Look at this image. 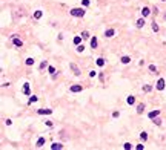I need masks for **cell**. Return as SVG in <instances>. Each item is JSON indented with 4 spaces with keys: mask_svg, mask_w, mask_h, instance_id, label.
<instances>
[{
    "mask_svg": "<svg viewBox=\"0 0 166 150\" xmlns=\"http://www.w3.org/2000/svg\"><path fill=\"white\" fill-rule=\"evenodd\" d=\"M71 15H74V17H83V15H85V9L74 8V9H71Z\"/></svg>",
    "mask_w": 166,
    "mask_h": 150,
    "instance_id": "cell-1",
    "label": "cell"
},
{
    "mask_svg": "<svg viewBox=\"0 0 166 150\" xmlns=\"http://www.w3.org/2000/svg\"><path fill=\"white\" fill-rule=\"evenodd\" d=\"M157 89H159V90L165 89V80H163V78H160V80L157 81Z\"/></svg>",
    "mask_w": 166,
    "mask_h": 150,
    "instance_id": "cell-2",
    "label": "cell"
},
{
    "mask_svg": "<svg viewBox=\"0 0 166 150\" xmlns=\"http://www.w3.org/2000/svg\"><path fill=\"white\" fill-rule=\"evenodd\" d=\"M52 110L51 109H39V115H51Z\"/></svg>",
    "mask_w": 166,
    "mask_h": 150,
    "instance_id": "cell-3",
    "label": "cell"
},
{
    "mask_svg": "<svg viewBox=\"0 0 166 150\" xmlns=\"http://www.w3.org/2000/svg\"><path fill=\"white\" fill-rule=\"evenodd\" d=\"M69 67L74 70V74H76V75H80V70H79V67H77V64H74V63H71L69 64Z\"/></svg>",
    "mask_w": 166,
    "mask_h": 150,
    "instance_id": "cell-4",
    "label": "cell"
},
{
    "mask_svg": "<svg viewBox=\"0 0 166 150\" xmlns=\"http://www.w3.org/2000/svg\"><path fill=\"white\" fill-rule=\"evenodd\" d=\"M135 25H137V28H143V26H145V17H142V19H138Z\"/></svg>",
    "mask_w": 166,
    "mask_h": 150,
    "instance_id": "cell-5",
    "label": "cell"
},
{
    "mask_svg": "<svg viewBox=\"0 0 166 150\" xmlns=\"http://www.w3.org/2000/svg\"><path fill=\"white\" fill-rule=\"evenodd\" d=\"M23 93H25V95H31V92H29V83H25V86H23Z\"/></svg>",
    "mask_w": 166,
    "mask_h": 150,
    "instance_id": "cell-6",
    "label": "cell"
},
{
    "mask_svg": "<svg viewBox=\"0 0 166 150\" xmlns=\"http://www.w3.org/2000/svg\"><path fill=\"white\" fill-rule=\"evenodd\" d=\"M71 92H82V86H79V84H74V86L71 87Z\"/></svg>",
    "mask_w": 166,
    "mask_h": 150,
    "instance_id": "cell-7",
    "label": "cell"
},
{
    "mask_svg": "<svg viewBox=\"0 0 166 150\" xmlns=\"http://www.w3.org/2000/svg\"><path fill=\"white\" fill-rule=\"evenodd\" d=\"M12 43H14V45L17 46V48H20V46H23V43H22V40H18V38H12Z\"/></svg>",
    "mask_w": 166,
    "mask_h": 150,
    "instance_id": "cell-8",
    "label": "cell"
},
{
    "mask_svg": "<svg viewBox=\"0 0 166 150\" xmlns=\"http://www.w3.org/2000/svg\"><path fill=\"white\" fill-rule=\"evenodd\" d=\"M159 110H152V112H149V118L151 120H154V118H157V117H159Z\"/></svg>",
    "mask_w": 166,
    "mask_h": 150,
    "instance_id": "cell-9",
    "label": "cell"
},
{
    "mask_svg": "<svg viewBox=\"0 0 166 150\" xmlns=\"http://www.w3.org/2000/svg\"><path fill=\"white\" fill-rule=\"evenodd\" d=\"M149 14H151V9H149V8H143V9H142V15H143V17H148Z\"/></svg>",
    "mask_w": 166,
    "mask_h": 150,
    "instance_id": "cell-10",
    "label": "cell"
},
{
    "mask_svg": "<svg viewBox=\"0 0 166 150\" xmlns=\"http://www.w3.org/2000/svg\"><path fill=\"white\" fill-rule=\"evenodd\" d=\"M91 48H92V49H95V48H97V38H95V37H92V38H91Z\"/></svg>",
    "mask_w": 166,
    "mask_h": 150,
    "instance_id": "cell-11",
    "label": "cell"
},
{
    "mask_svg": "<svg viewBox=\"0 0 166 150\" xmlns=\"http://www.w3.org/2000/svg\"><path fill=\"white\" fill-rule=\"evenodd\" d=\"M51 149H52V150H60V149H63V146H62V144H59V143H55V144H52V146H51Z\"/></svg>",
    "mask_w": 166,
    "mask_h": 150,
    "instance_id": "cell-12",
    "label": "cell"
},
{
    "mask_svg": "<svg viewBox=\"0 0 166 150\" xmlns=\"http://www.w3.org/2000/svg\"><path fill=\"white\" fill-rule=\"evenodd\" d=\"M129 61H131V57H128V55H125V57H122V63L123 64H128Z\"/></svg>",
    "mask_w": 166,
    "mask_h": 150,
    "instance_id": "cell-13",
    "label": "cell"
},
{
    "mask_svg": "<svg viewBox=\"0 0 166 150\" xmlns=\"http://www.w3.org/2000/svg\"><path fill=\"white\" fill-rule=\"evenodd\" d=\"M143 110H145V104H138L137 106V113H143Z\"/></svg>",
    "mask_w": 166,
    "mask_h": 150,
    "instance_id": "cell-14",
    "label": "cell"
},
{
    "mask_svg": "<svg viewBox=\"0 0 166 150\" xmlns=\"http://www.w3.org/2000/svg\"><path fill=\"white\" fill-rule=\"evenodd\" d=\"M115 32H114V29H108L106 32H105V37H112Z\"/></svg>",
    "mask_w": 166,
    "mask_h": 150,
    "instance_id": "cell-15",
    "label": "cell"
},
{
    "mask_svg": "<svg viewBox=\"0 0 166 150\" xmlns=\"http://www.w3.org/2000/svg\"><path fill=\"white\" fill-rule=\"evenodd\" d=\"M45 144V138H39V141H37V147H42Z\"/></svg>",
    "mask_w": 166,
    "mask_h": 150,
    "instance_id": "cell-16",
    "label": "cell"
},
{
    "mask_svg": "<svg viewBox=\"0 0 166 150\" xmlns=\"http://www.w3.org/2000/svg\"><path fill=\"white\" fill-rule=\"evenodd\" d=\"M140 139H142V141H146V139H148V133H146V132H142V133H140Z\"/></svg>",
    "mask_w": 166,
    "mask_h": 150,
    "instance_id": "cell-17",
    "label": "cell"
},
{
    "mask_svg": "<svg viewBox=\"0 0 166 150\" xmlns=\"http://www.w3.org/2000/svg\"><path fill=\"white\" fill-rule=\"evenodd\" d=\"M126 101H128V104H134V103H135V98H134V96H128Z\"/></svg>",
    "mask_w": 166,
    "mask_h": 150,
    "instance_id": "cell-18",
    "label": "cell"
},
{
    "mask_svg": "<svg viewBox=\"0 0 166 150\" xmlns=\"http://www.w3.org/2000/svg\"><path fill=\"white\" fill-rule=\"evenodd\" d=\"M26 64H28V66L34 64V58H26Z\"/></svg>",
    "mask_w": 166,
    "mask_h": 150,
    "instance_id": "cell-19",
    "label": "cell"
},
{
    "mask_svg": "<svg viewBox=\"0 0 166 150\" xmlns=\"http://www.w3.org/2000/svg\"><path fill=\"white\" fill-rule=\"evenodd\" d=\"M103 64H105V60L103 58H98L97 60V66H103Z\"/></svg>",
    "mask_w": 166,
    "mask_h": 150,
    "instance_id": "cell-20",
    "label": "cell"
},
{
    "mask_svg": "<svg viewBox=\"0 0 166 150\" xmlns=\"http://www.w3.org/2000/svg\"><path fill=\"white\" fill-rule=\"evenodd\" d=\"M42 17V11H35V14H34V19H40Z\"/></svg>",
    "mask_w": 166,
    "mask_h": 150,
    "instance_id": "cell-21",
    "label": "cell"
},
{
    "mask_svg": "<svg viewBox=\"0 0 166 150\" xmlns=\"http://www.w3.org/2000/svg\"><path fill=\"white\" fill-rule=\"evenodd\" d=\"M80 41H82L80 37H74V45H80Z\"/></svg>",
    "mask_w": 166,
    "mask_h": 150,
    "instance_id": "cell-22",
    "label": "cell"
},
{
    "mask_svg": "<svg viewBox=\"0 0 166 150\" xmlns=\"http://www.w3.org/2000/svg\"><path fill=\"white\" fill-rule=\"evenodd\" d=\"M82 37H83V38H88V37H89V32H88V31H83V32H82Z\"/></svg>",
    "mask_w": 166,
    "mask_h": 150,
    "instance_id": "cell-23",
    "label": "cell"
},
{
    "mask_svg": "<svg viewBox=\"0 0 166 150\" xmlns=\"http://www.w3.org/2000/svg\"><path fill=\"white\" fill-rule=\"evenodd\" d=\"M48 70H49V74H52V75L55 74V67H54V66H49V67H48Z\"/></svg>",
    "mask_w": 166,
    "mask_h": 150,
    "instance_id": "cell-24",
    "label": "cell"
},
{
    "mask_svg": "<svg viewBox=\"0 0 166 150\" xmlns=\"http://www.w3.org/2000/svg\"><path fill=\"white\" fill-rule=\"evenodd\" d=\"M125 150H129V149H132V144H129V143H125Z\"/></svg>",
    "mask_w": 166,
    "mask_h": 150,
    "instance_id": "cell-25",
    "label": "cell"
},
{
    "mask_svg": "<svg viewBox=\"0 0 166 150\" xmlns=\"http://www.w3.org/2000/svg\"><path fill=\"white\" fill-rule=\"evenodd\" d=\"M152 29H154V31H155V32H157V31H159V25H157V23H155V22H154V23H152Z\"/></svg>",
    "mask_w": 166,
    "mask_h": 150,
    "instance_id": "cell-26",
    "label": "cell"
},
{
    "mask_svg": "<svg viewBox=\"0 0 166 150\" xmlns=\"http://www.w3.org/2000/svg\"><path fill=\"white\" fill-rule=\"evenodd\" d=\"M35 101H37V96H31V98H29V104H32Z\"/></svg>",
    "mask_w": 166,
    "mask_h": 150,
    "instance_id": "cell-27",
    "label": "cell"
},
{
    "mask_svg": "<svg viewBox=\"0 0 166 150\" xmlns=\"http://www.w3.org/2000/svg\"><path fill=\"white\" fill-rule=\"evenodd\" d=\"M83 51H85V46H77V52H83Z\"/></svg>",
    "mask_w": 166,
    "mask_h": 150,
    "instance_id": "cell-28",
    "label": "cell"
},
{
    "mask_svg": "<svg viewBox=\"0 0 166 150\" xmlns=\"http://www.w3.org/2000/svg\"><path fill=\"white\" fill-rule=\"evenodd\" d=\"M149 70H151V72H157V69H155V66H154V64H151V66H149Z\"/></svg>",
    "mask_w": 166,
    "mask_h": 150,
    "instance_id": "cell-29",
    "label": "cell"
},
{
    "mask_svg": "<svg viewBox=\"0 0 166 150\" xmlns=\"http://www.w3.org/2000/svg\"><path fill=\"white\" fill-rule=\"evenodd\" d=\"M135 149H137V150H143V149H145V146H143V144H138Z\"/></svg>",
    "mask_w": 166,
    "mask_h": 150,
    "instance_id": "cell-30",
    "label": "cell"
},
{
    "mask_svg": "<svg viewBox=\"0 0 166 150\" xmlns=\"http://www.w3.org/2000/svg\"><path fill=\"white\" fill-rule=\"evenodd\" d=\"M143 90H145V92H149V90H151V86H145Z\"/></svg>",
    "mask_w": 166,
    "mask_h": 150,
    "instance_id": "cell-31",
    "label": "cell"
},
{
    "mask_svg": "<svg viewBox=\"0 0 166 150\" xmlns=\"http://www.w3.org/2000/svg\"><path fill=\"white\" fill-rule=\"evenodd\" d=\"M82 3H83V6H88V5H89V0H83Z\"/></svg>",
    "mask_w": 166,
    "mask_h": 150,
    "instance_id": "cell-32",
    "label": "cell"
},
{
    "mask_svg": "<svg viewBox=\"0 0 166 150\" xmlns=\"http://www.w3.org/2000/svg\"><path fill=\"white\" fill-rule=\"evenodd\" d=\"M5 122H6V126H11V124H12V121H11V120H6Z\"/></svg>",
    "mask_w": 166,
    "mask_h": 150,
    "instance_id": "cell-33",
    "label": "cell"
},
{
    "mask_svg": "<svg viewBox=\"0 0 166 150\" xmlns=\"http://www.w3.org/2000/svg\"><path fill=\"white\" fill-rule=\"evenodd\" d=\"M45 67H46V61H43V63L40 64V69H45Z\"/></svg>",
    "mask_w": 166,
    "mask_h": 150,
    "instance_id": "cell-34",
    "label": "cell"
},
{
    "mask_svg": "<svg viewBox=\"0 0 166 150\" xmlns=\"http://www.w3.org/2000/svg\"><path fill=\"white\" fill-rule=\"evenodd\" d=\"M152 121H154V122H155V124H159V126H160V124H162V121H160V120H152Z\"/></svg>",
    "mask_w": 166,
    "mask_h": 150,
    "instance_id": "cell-35",
    "label": "cell"
},
{
    "mask_svg": "<svg viewBox=\"0 0 166 150\" xmlns=\"http://www.w3.org/2000/svg\"><path fill=\"white\" fill-rule=\"evenodd\" d=\"M118 115H120L118 112H114V113H112V117H114V118H118Z\"/></svg>",
    "mask_w": 166,
    "mask_h": 150,
    "instance_id": "cell-36",
    "label": "cell"
},
{
    "mask_svg": "<svg viewBox=\"0 0 166 150\" xmlns=\"http://www.w3.org/2000/svg\"><path fill=\"white\" fill-rule=\"evenodd\" d=\"M162 2H165V0H162Z\"/></svg>",
    "mask_w": 166,
    "mask_h": 150,
    "instance_id": "cell-37",
    "label": "cell"
}]
</instances>
